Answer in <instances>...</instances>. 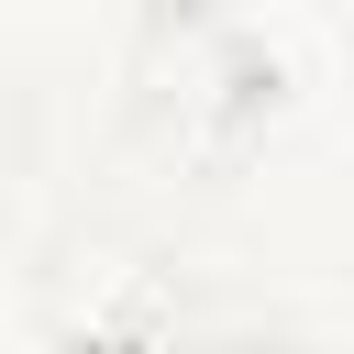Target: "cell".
Instances as JSON below:
<instances>
[{
	"instance_id": "1",
	"label": "cell",
	"mask_w": 354,
	"mask_h": 354,
	"mask_svg": "<svg viewBox=\"0 0 354 354\" xmlns=\"http://www.w3.org/2000/svg\"><path fill=\"white\" fill-rule=\"evenodd\" d=\"M133 122L188 177L243 166V144L266 122V66H254L243 22H221L210 0H166L144 22V44H133Z\"/></svg>"
},
{
	"instance_id": "2",
	"label": "cell",
	"mask_w": 354,
	"mask_h": 354,
	"mask_svg": "<svg viewBox=\"0 0 354 354\" xmlns=\"http://www.w3.org/2000/svg\"><path fill=\"white\" fill-rule=\"evenodd\" d=\"M44 343L55 354H243L232 321L144 243H66L44 266Z\"/></svg>"
}]
</instances>
